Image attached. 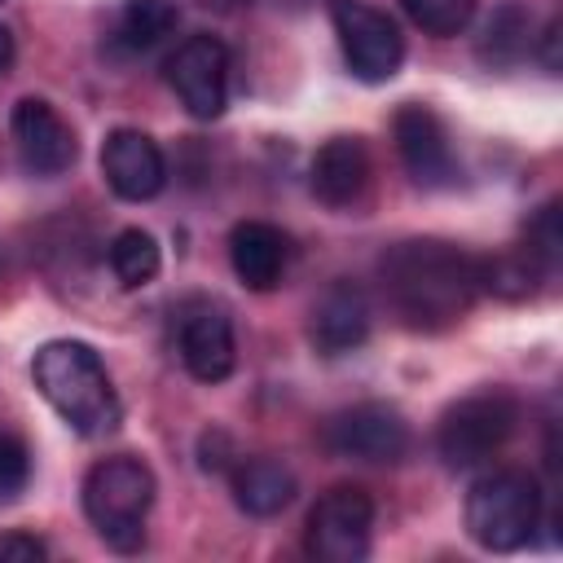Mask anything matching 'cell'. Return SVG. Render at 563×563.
Returning a JSON list of instances; mask_svg holds the SVG:
<instances>
[{
    "label": "cell",
    "mask_w": 563,
    "mask_h": 563,
    "mask_svg": "<svg viewBox=\"0 0 563 563\" xmlns=\"http://www.w3.org/2000/svg\"><path fill=\"white\" fill-rule=\"evenodd\" d=\"M378 282L396 317L413 330H444L479 295V260L440 238H409L383 251Z\"/></svg>",
    "instance_id": "6da1fadb"
},
{
    "label": "cell",
    "mask_w": 563,
    "mask_h": 563,
    "mask_svg": "<svg viewBox=\"0 0 563 563\" xmlns=\"http://www.w3.org/2000/svg\"><path fill=\"white\" fill-rule=\"evenodd\" d=\"M35 391L62 413L79 435H101L119 422V400L101 356L79 339H53L31 361Z\"/></svg>",
    "instance_id": "7a4b0ae2"
},
{
    "label": "cell",
    "mask_w": 563,
    "mask_h": 563,
    "mask_svg": "<svg viewBox=\"0 0 563 563\" xmlns=\"http://www.w3.org/2000/svg\"><path fill=\"white\" fill-rule=\"evenodd\" d=\"M541 523V488L528 471L501 466L493 475H479L466 493V532L479 550L510 554L532 541Z\"/></svg>",
    "instance_id": "3957f363"
},
{
    "label": "cell",
    "mask_w": 563,
    "mask_h": 563,
    "mask_svg": "<svg viewBox=\"0 0 563 563\" xmlns=\"http://www.w3.org/2000/svg\"><path fill=\"white\" fill-rule=\"evenodd\" d=\"M150 506H154V471L141 457L114 453L84 475V515L114 550L141 545Z\"/></svg>",
    "instance_id": "277c9868"
},
{
    "label": "cell",
    "mask_w": 563,
    "mask_h": 563,
    "mask_svg": "<svg viewBox=\"0 0 563 563\" xmlns=\"http://www.w3.org/2000/svg\"><path fill=\"white\" fill-rule=\"evenodd\" d=\"M515 422H519L515 396L479 391V396H466L453 409H444L440 431H435V449H440L444 466L466 471V466H479L484 457H493L510 440Z\"/></svg>",
    "instance_id": "5b68a950"
},
{
    "label": "cell",
    "mask_w": 563,
    "mask_h": 563,
    "mask_svg": "<svg viewBox=\"0 0 563 563\" xmlns=\"http://www.w3.org/2000/svg\"><path fill=\"white\" fill-rule=\"evenodd\" d=\"M330 18H334V35H339L343 62H347V70L356 79L383 84V79H391L400 70L405 35L383 9H374L369 0H334Z\"/></svg>",
    "instance_id": "8992f818"
},
{
    "label": "cell",
    "mask_w": 563,
    "mask_h": 563,
    "mask_svg": "<svg viewBox=\"0 0 563 563\" xmlns=\"http://www.w3.org/2000/svg\"><path fill=\"white\" fill-rule=\"evenodd\" d=\"M374 497L361 484H334L308 515V550L321 563H356L369 554Z\"/></svg>",
    "instance_id": "52a82bcc"
},
{
    "label": "cell",
    "mask_w": 563,
    "mask_h": 563,
    "mask_svg": "<svg viewBox=\"0 0 563 563\" xmlns=\"http://www.w3.org/2000/svg\"><path fill=\"white\" fill-rule=\"evenodd\" d=\"M321 444L334 457H352V462H400L409 453V422L400 418V409L365 400L339 409L321 427Z\"/></svg>",
    "instance_id": "ba28073f"
},
{
    "label": "cell",
    "mask_w": 563,
    "mask_h": 563,
    "mask_svg": "<svg viewBox=\"0 0 563 563\" xmlns=\"http://www.w3.org/2000/svg\"><path fill=\"white\" fill-rule=\"evenodd\" d=\"M167 84L194 119H220L229 106V48L216 35H189L167 57Z\"/></svg>",
    "instance_id": "9c48e42d"
},
{
    "label": "cell",
    "mask_w": 563,
    "mask_h": 563,
    "mask_svg": "<svg viewBox=\"0 0 563 563\" xmlns=\"http://www.w3.org/2000/svg\"><path fill=\"white\" fill-rule=\"evenodd\" d=\"M391 132H396V150H400V163L413 176V185H422V189L457 185V158H453L449 132H444L435 110L409 101V106L396 110Z\"/></svg>",
    "instance_id": "30bf717a"
},
{
    "label": "cell",
    "mask_w": 563,
    "mask_h": 563,
    "mask_svg": "<svg viewBox=\"0 0 563 563\" xmlns=\"http://www.w3.org/2000/svg\"><path fill=\"white\" fill-rule=\"evenodd\" d=\"M9 128H13L22 163L31 172H40V176H62L79 154L70 123L44 97H22L13 106V114H9Z\"/></svg>",
    "instance_id": "8fae6325"
},
{
    "label": "cell",
    "mask_w": 563,
    "mask_h": 563,
    "mask_svg": "<svg viewBox=\"0 0 563 563\" xmlns=\"http://www.w3.org/2000/svg\"><path fill=\"white\" fill-rule=\"evenodd\" d=\"M101 172H106V185L123 202H145L167 185V158H163L158 141L136 132V128H114L106 136Z\"/></svg>",
    "instance_id": "7c38bea8"
},
{
    "label": "cell",
    "mask_w": 563,
    "mask_h": 563,
    "mask_svg": "<svg viewBox=\"0 0 563 563\" xmlns=\"http://www.w3.org/2000/svg\"><path fill=\"white\" fill-rule=\"evenodd\" d=\"M180 361L198 383H224L233 374V321L220 303L194 299L180 312Z\"/></svg>",
    "instance_id": "4fadbf2b"
},
{
    "label": "cell",
    "mask_w": 563,
    "mask_h": 563,
    "mask_svg": "<svg viewBox=\"0 0 563 563\" xmlns=\"http://www.w3.org/2000/svg\"><path fill=\"white\" fill-rule=\"evenodd\" d=\"M308 334H312L321 356H343V352L361 347L369 339V299H365V290L356 282H334L317 299Z\"/></svg>",
    "instance_id": "5bb4252c"
},
{
    "label": "cell",
    "mask_w": 563,
    "mask_h": 563,
    "mask_svg": "<svg viewBox=\"0 0 563 563\" xmlns=\"http://www.w3.org/2000/svg\"><path fill=\"white\" fill-rule=\"evenodd\" d=\"M229 260L246 290H273L290 264V238L268 220H242L229 233Z\"/></svg>",
    "instance_id": "9a60e30c"
},
{
    "label": "cell",
    "mask_w": 563,
    "mask_h": 563,
    "mask_svg": "<svg viewBox=\"0 0 563 563\" xmlns=\"http://www.w3.org/2000/svg\"><path fill=\"white\" fill-rule=\"evenodd\" d=\"M369 185V154L356 136H330L312 158V194L325 207H352Z\"/></svg>",
    "instance_id": "2e32d148"
},
{
    "label": "cell",
    "mask_w": 563,
    "mask_h": 563,
    "mask_svg": "<svg viewBox=\"0 0 563 563\" xmlns=\"http://www.w3.org/2000/svg\"><path fill=\"white\" fill-rule=\"evenodd\" d=\"M233 501H238V510H246L255 519L282 515L295 501V475H290V466H282L273 457L242 462L233 471Z\"/></svg>",
    "instance_id": "e0dca14e"
},
{
    "label": "cell",
    "mask_w": 563,
    "mask_h": 563,
    "mask_svg": "<svg viewBox=\"0 0 563 563\" xmlns=\"http://www.w3.org/2000/svg\"><path fill=\"white\" fill-rule=\"evenodd\" d=\"M528 35H532V13L510 0V4L493 9V18L484 22V35L475 44V57L484 66H493V70H506V66H515L528 53Z\"/></svg>",
    "instance_id": "ac0fdd59"
},
{
    "label": "cell",
    "mask_w": 563,
    "mask_h": 563,
    "mask_svg": "<svg viewBox=\"0 0 563 563\" xmlns=\"http://www.w3.org/2000/svg\"><path fill=\"white\" fill-rule=\"evenodd\" d=\"M180 22L176 0H128L119 9V40L128 48H154Z\"/></svg>",
    "instance_id": "d6986e66"
},
{
    "label": "cell",
    "mask_w": 563,
    "mask_h": 563,
    "mask_svg": "<svg viewBox=\"0 0 563 563\" xmlns=\"http://www.w3.org/2000/svg\"><path fill=\"white\" fill-rule=\"evenodd\" d=\"M158 242L145 233V229H123L114 242H110V268L119 277V286L136 290V286H150L158 277Z\"/></svg>",
    "instance_id": "ffe728a7"
},
{
    "label": "cell",
    "mask_w": 563,
    "mask_h": 563,
    "mask_svg": "<svg viewBox=\"0 0 563 563\" xmlns=\"http://www.w3.org/2000/svg\"><path fill=\"white\" fill-rule=\"evenodd\" d=\"M541 260L528 251H506L493 260H479V290H493L501 299H528L541 277Z\"/></svg>",
    "instance_id": "44dd1931"
},
{
    "label": "cell",
    "mask_w": 563,
    "mask_h": 563,
    "mask_svg": "<svg viewBox=\"0 0 563 563\" xmlns=\"http://www.w3.org/2000/svg\"><path fill=\"white\" fill-rule=\"evenodd\" d=\"M400 4L413 26H422L427 35H440V40L462 35L479 9V0H400Z\"/></svg>",
    "instance_id": "7402d4cb"
},
{
    "label": "cell",
    "mask_w": 563,
    "mask_h": 563,
    "mask_svg": "<svg viewBox=\"0 0 563 563\" xmlns=\"http://www.w3.org/2000/svg\"><path fill=\"white\" fill-rule=\"evenodd\" d=\"M528 255L541 260V268H554L559 264V251H563V229H559V202H545L532 224H528V242H523Z\"/></svg>",
    "instance_id": "603a6c76"
},
{
    "label": "cell",
    "mask_w": 563,
    "mask_h": 563,
    "mask_svg": "<svg viewBox=\"0 0 563 563\" xmlns=\"http://www.w3.org/2000/svg\"><path fill=\"white\" fill-rule=\"evenodd\" d=\"M31 479V453L18 435L0 431V506H9Z\"/></svg>",
    "instance_id": "cb8c5ba5"
},
{
    "label": "cell",
    "mask_w": 563,
    "mask_h": 563,
    "mask_svg": "<svg viewBox=\"0 0 563 563\" xmlns=\"http://www.w3.org/2000/svg\"><path fill=\"white\" fill-rule=\"evenodd\" d=\"M48 545L31 532H0V563H44Z\"/></svg>",
    "instance_id": "d4e9b609"
},
{
    "label": "cell",
    "mask_w": 563,
    "mask_h": 563,
    "mask_svg": "<svg viewBox=\"0 0 563 563\" xmlns=\"http://www.w3.org/2000/svg\"><path fill=\"white\" fill-rule=\"evenodd\" d=\"M13 57H18V44H13V31L9 26H0V75L13 66Z\"/></svg>",
    "instance_id": "484cf974"
},
{
    "label": "cell",
    "mask_w": 563,
    "mask_h": 563,
    "mask_svg": "<svg viewBox=\"0 0 563 563\" xmlns=\"http://www.w3.org/2000/svg\"><path fill=\"white\" fill-rule=\"evenodd\" d=\"M554 44H559V22H550V26H545V66H550V75L559 70V57H554Z\"/></svg>",
    "instance_id": "4316f807"
},
{
    "label": "cell",
    "mask_w": 563,
    "mask_h": 563,
    "mask_svg": "<svg viewBox=\"0 0 563 563\" xmlns=\"http://www.w3.org/2000/svg\"><path fill=\"white\" fill-rule=\"evenodd\" d=\"M202 4H216V9H233L238 0H202Z\"/></svg>",
    "instance_id": "83f0119b"
},
{
    "label": "cell",
    "mask_w": 563,
    "mask_h": 563,
    "mask_svg": "<svg viewBox=\"0 0 563 563\" xmlns=\"http://www.w3.org/2000/svg\"><path fill=\"white\" fill-rule=\"evenodd\" d=\"M0 4H4V0H0Z\"/></svg>",
    "instance_id": "f1b7e54d"
}]
</instances>
